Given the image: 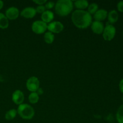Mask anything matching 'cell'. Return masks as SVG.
<instances>
[{"mask_svg":"<svg viewBox=\"0 0 123 123\" xmlns=\"http://www.w3.org/2000/svg\"><path fill=\"white\" fill-rule=\"evenodd\" d=\"M72 20L76 27L85 29L92 24V16L87 11L76 10L72 14Z\"/></svg>","mask_w":123,"mask_h":123,"instance_id":"obj_1","label":"cell"},{"mask_svg":"<svg viewBox=\"0 0 123 123\" xmlns=\"http://www.w3.org/2000/svg\"><path fill=\"white\" fill-rule=\"evenodd\" d=\"M73 2L70 0H59L55 5V12L60 16L68 15L73 10Z\"/></svg>","mask_w":123,"mask_h":123,"instance_id":"obj_2","label":"cell"},{"mask_svg":"<svg viewBox=\"0 0 123 123\" xmlns=\"http://www.w3.org/2000/svg\"><path fill=\"white\" fill-rule=\"evenodd\" d=\"M17 112L19 116L24 120H31L34 117L35 114L34 108L30 105L25 103L19 105Z\"/></svg>","mask_w":123,"mask_h":123,"instance_id":"obj_3","label":"cell"},{"mask_svg":"<svg viewBox=\"0 0 123 123\" xmlns=\"http://www.w3.org/2000/svg\"><path fill=\"white\" fill-rule=\"evenodd\" d=\"M116 34V28L112 24H107L103 31V37L105 40L111 41Z\"/></svg>","mask_w":123,"mask_h":123,"instance_id":"obj_4","label":"cell"},{"mask_svg":"<svg viewBox=\"0 0 123 123\" xmlns=\"http://www.w3.org/2000/svg\"><path fill=\"white\" fill-rule=\"evenodd\" d=\"M32 31L37 34L45 33L46 31L48 30V25L46 23L44 22L42 20H36L34 22L31 26Z\"/></svg>","mask_w":123,"mask_h":123,"instance_id":"obj_5","label":"cell"},{"mask_svg":"<svg viewBox=\"0 0 123 123\" xmlns=\"http://www.w3.org/2000/svg\"><path fill=\"white\" fill-rule=\"evenodd\" d=\"M26 88L31 91V92H36L37 90L39 88L40 81L38 78L36 76L30 77L26 82Z\"/></svg>","mask_w":123,"mask_h":123,"instance_id":"obj_6","label":"cell"},{"mask_svg":"<svg viewBox=\"0 0 123 123\" xmlns=\"http://www.w3.org/2000/svg\"><path fill=\"white\" fill-rule=\"evenodd\" d=\"M64 25L59 21H53L48 25V30L52 33L58 34L63 31Z\"/></svg>","mask_w":123,"mask_h":123,"instance_id":"obj_7","label":"cell"},{"mask_svg":"<svg viewBox=\"0 0 123 123\" xmlns=\"http://www.w3.org/2000/svg\"><path fill=\"white\" fill-rule=\"evenodd\" d=\"M5 15L7 19L10 20H15L18 18L19 15V10L17 7H11L7 8L6 11Z\"/></svg>","mask_w":123,"mask_h":123,"instance_id":"obj_8","label":"cell"},{"mask_svg":"<svg viewBox=\"0 0 123 123\" xmlns=\"http://www.w3.org/2000/svg\"><path fill=\"white\" fill-rule=\"evenodd\" d=\"M12 101L18 105L22 104L24 101V94L22 91L19 90L14 91L12 94Z\"/></svg>","mask_w":123,"mask_h":123,"instance_id":"obj_9","label":"cell"},{"mask_svg":"<svg viewBox=\"0 0 123 123\" xmlns=\"http://www.w3.org/2000/svg\"><path fill=\"white\" fill-rule=\"evenodd\" d=\"M36 13H37V12H36V8L32 7H28L24 8L21 11L20 15L24 18L30 19V18H34L36 16Z\"/></svg>","mask_w":123,"mask_h":123,"instance_id":"obj_10","label":"cell"},{"mask_svg":"<svg viewBox=\"0 0 123 123\" xmlns=\"http://www.w3.org/2000/svg\"><path fill=\"white\" fill-rule=\"evenodd\" d=\"M91 27L94 33L96 34H101L103 33V31L105 28L104 25L102 22L96 21V20L92 22Z\"/></svg>","mask_w":123,"mask_h":123,"instance_id":"obj_11","label":"cell"},{"mask_svg":"<svg viewBox=\"0 0 123 123\" xmlns=\"http://www.w3.org/2000/svg\"><path fill=\"white\" fill-rule=\"evenodd\" d=\"M108 12L106 10L103 9V8L98 9L94 14V18L96 21L102 22L106 19L108 17Z\"/></svg>","mask_w":123,"mask_h":123,"instance_id":"obj_12","label":"cell"},{"mask_svg":"<svg viewBox=\"0 0 123 123\" xmlns=\"http://www.w3.org/2000/svg\"><path fill=\"white\" fill-rule=\"evenodd\" d=\"M42 20L45 23H50L54 19V14L52 11L46 10L41 15Z\"/></svg>","mask_w":123,"mask_h":123,"instance_id":"obj_13","label":"cell"},{"mask_svg":"<svg viewBox=\"0 0 123 123\" xmlns=\"http://www.w3.org/2000/svg\"><path fill=\"white\" fill-rule=\"evenodd\" d=\"M107 18H108V22H109V24L112 25L113 24H115L118 21L119 18V14L117 11L115 10H112L108 12Z\"/></svg>","mask_w":123,"mask_h":123,"instance_id":"obj_14","label":"cell"},{"mask_svg":"<svg viewBox=\"0 0 123 123\" xmlns=\"http://www.w3.org/2000/svg\"><path fill=\"white\" fill-rule=\"evenodd\" d=\"M74 7L78 8V10H84L86 8H87L89 6L88 1L86 0H78L74 2Z\"/></svg>","mask_w":123,"mask_h":123,"instance_id":"obj_15","label":"cell"},{"mask_svg":"<svg viewBox=\"0 0 123 123\" xmlns=\"http://www.w3.org/2000/svg\"><path fill=\"white\" fill-rule=\"evenodd\" d=\"M9 25L8 19L4 13H0V28L6 29Z\"/></svg>","mask_w":123,"mask_h":123,"instance_id":"obj_16","label":"cell"},{"mask_svg":"<svg viewBox=\"0 0 123 123\" xmlns=\"http://www.w3.org/2000/svg\"><path fill=\"white\" fill-rule=\"evenodd\" d=\"M54 39H55V36L51 32H46L44 35V42L47 44H52L54 42Z\"/></svg>","mask_w":123,"mask_h":123,"instance_id":"obj_17","label":"cell"},{"mask_svg":"<svg viewBox=\"0 0 123 123\" xmlns=\"http://www.w3.org/2000/svg\"><path fill=\"white\" fill-rule=\"evenodd\" d=\"M17 114H18L17 110L14 109H10L6 112V115H5V118L8 121H11L16 117Z\"/></svg>","mask_w":123,"mask_h":123,"instance_id":"obj_18","label":"cell"},{"mask_svg":"<svg viewBox=\"0 0 123 123\" xmlns=\"http://www.w3.org/2000/svg\"><path fill=\"white\" fill-rule=\"evenodd\" d=\"M116 118L118 123H123V105L118 109L116 114Z\"/></svg>","mask_w":123,"mask_h":123,"instance_id":"obj_19","label":"cell"},{"mask_svg":"<svg viewBox=\"0 0 123 123\" xmlns=\"http://www.w3.org/2000/svg\"><path fill=\"white\" fill-rule=\"evenodd\" d=\"M29 102L32 104H36L39 100V96L36 92H31L28 97Z\"/></svg>","mask_w":123,"mask_h":123,"instance_id":"obj_20","label":"cell"},{"mask_svg":"<svg viewBox=\"0 0 123 123\" xmlns=\"http://www.w3.org/2000/svg\"><path fill=\"white\" fill-rule=\"evenodd\" d=\"M98 10V6L97 4L93 2L90 4H89L88 7V10L87 12H88L90 14H94V13L97 12Z\"/></svg>","mask_w":123,"mask_h":123,"instance_id":"obj_21","label":"cell"},{"mask_svg":"<svg viewBox=\"0 0 123 123\" xmlns=\"http://www.w3.org/2000/svg\"><path fill=\"white\" fill-rule=\"evenodd\" d=\"M36 12H37V13H42V14L43 13V12H44L46 10L45 7H44V6H43V5L38 6L37 7H36Z\"/></svg>","mask_w":123,"mask_h":123,"instance_id":"obj_22","label":"cell"},{"mask_svg":"<svg viewBox=\"0 0 123 123\" xmlns=\"http://www.w3.org/2000/svg\"><path fill=\"white\" fill-rule=\"evenodd\" d=\"M55 4L54 3L53 1H48L44 5V7H45L46 9L49 10L50 9H51L52 8H53L54 7H55Z\"/></svg>","mask_w":123,"mask_h":123,"instance_id":"obj_23","label":"cell"},{"mask_svg":"<svg viewBox=\"0 0 123 123\" xmlns=\"http://www.w3.org/2000/svg\"><path fill=\"white\" fill-rule=\"evenodd\" d=\"M118 11H119L121 13H123V1H119L117 5Z\"/></svg>","mask_w":123,"mask_h":123,"instance_id":"obj_24","label":"cell"},{"mask_svg":"<svg viewBox=\"0 0 123 123\" xmlns=\"http://www.w3.org/2000/svg\"><path fill=\"white\" fill-rule=\"evenodd\" d=\"M33 2L38 4V6H40V5L45 4L47 2V1L46 0H33Z\"/></svg>","mask_w":123,"mask_h":123,"instance_id":"obj_25","label":"cell"},{"mask_svg":"<svg viewBox=\"0 0 123 123\" xmlns=\"http://www.w3.org/2000/svg\"><path fill=\"white\" fill-rule=\"evenodd\" d=\"M119 89L121 93L123 94V79H121L119 83Z\"/></svg>","mask_w":123,"mask_h":123,"instance_id":"obj_26","label":"cell"},{"mask_svg":"<svg viewBox=\"0 0 123 123\" xmlns=\"http://www.w3.org/2000/svg\"><path fill=\"white\" fill-rule=\"evenodd\" d=\"M36 92H37V93L38 94V96H39V95L42 94L43 93V90H42V88H39L37 90Z\"/></svg>","mask_w":123,"mask_h":123,"instance_id":"obj_27","label":"cell"},{"mask_svg":"<svg viewBox=\"0 0 123 123\" xmlns=\"http://www.w3.org/2000/svg\"><path fill=\"white\" fill-rule=\"evenodd\" d=\"M4 6V2L1 0H0V10H1L2 8Z\"/></svg>","mask_w":123,"mask_h":123,"instance_id":"obj_28","label":"cell"},{"mask_svg":"<svg viewBox=\"0 0 123 123\" xmlns=\"http://www.w3.org/2000/svg\"></svg>","mask_w":123,"mask_h":123,"instance_id":"obj_29","label":"cell"},{"mask_svg":"<svg viewBox=\"0 0 123 123\" xmlns=\"http://www.w3.org/2000/svg\"></svg>","mask_w":123,"mask_h":123,"instance_id":"obj_30","label":"cell"}]
</instances>
